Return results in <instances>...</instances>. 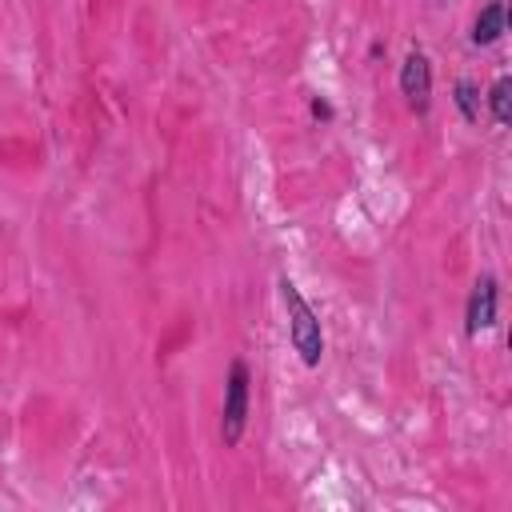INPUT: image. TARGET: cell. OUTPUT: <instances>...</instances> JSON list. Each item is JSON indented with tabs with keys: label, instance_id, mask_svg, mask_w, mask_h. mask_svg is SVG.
Segmentation results:
<instances>
[{
	"label": "cell",
	"instance_id": "obj_2",
	"mask_svg": "<svg viewBox=\"0 0 512 512\" xmlns=\"http://www.w3.org/2000/svg\"><path fill=\"white\" fill-rule=\"evenodd\" d=\"M244 420H248V364L236 360L228 368V384H224V416H220V436L224 444H240L244 436Z\"/></svg>",
	"mask_w": 512,
	"mask_h": 512
},
{
	"label": "cell",
	"instance_id": "obj_5",
	"mask_svg": "<svg viewBox=\"0 0 512 512\" xmlns=\"http://www.w3.org/2000/svg\"><path fill=\"white\" fill-rule=\"evenodd\" d=\"M504 24H508V12L500 0H492L488 8H480L476 24H472V44H496L504 36Z\"/></svg>",
	"mask_w": 512,
	"mask_h": 512
},
{
	"label": "cell",
	"instance_id": "obj_7",
	"mask_svg": "<svg viewBox=\"0 0 512 512\" xmlns=\"http://www.w3.org/2000/svg\"><path fill=\"white\" fill-rule=\"evenodd\" d=\"M456 108H460V116H464L468 124L480 120V92H476L472 80H456Z\"/></svg>",
	"mask_w": 512,
	"mask_h": 512
},
{
	"label": "cell",
	"instance_id": "obj_3",
	"mask_svg": "<svg viewBox=\"0 0 512 512\" xmlns=\"http://www.w3.org/2000/svg\"><path fill=\"white\" fill-rule=\"evenodd\" d=\"M400 92H404L412 112H428V104H432V64L420 48H412L400 64Z\"/></svg>",
	"mask_w": 512,
	"mask_h": 512
},
{
	"label": "cell",
	"instance_id": "obj_8",
	"mask_svg": "<svg viewBox=\"0 0 512 512\" xmlns=\"http://www.w3.org/2000/svg\"><path fill=\"white\" fill-rule=\"evenodd\" d=\"M312 116H320V120H328V116H332V108H328V104H324V100L316 96V100H312Z\"/></svg>",
	"mask_w": 512,
	"mask_h": 512
},
{
	"label": "cell",
	"instance_id": "obj_1",
	"mask_svg": "<svg viewBox=\"0 0 512 512\" xmlns=\"http://www.w3.org/2000/svg\"><path fill=\"white\" fill-rule=\"evenodd\" d=\"M280 300L288 308V336H292V348L300 352L304 368H316L320 356H324V328H320V316L312 312V304L300 296V288L280 276Z\"/></svg>",
	"mask_w": 512,
	"mask_h": 512
},
{
	"label": "cell",
	"instance_id": "obj_4",
	"mask_svg": "<svg viewBox=\"0 0 512 512\" xmlns=\"http://www.w3.org/2000/svg\"><path fill=\"white\" fill-rule=\"evenodd\" d=\"M496 324V280L492 276H480L472 284V296H468V312H464V328L468 336H480L484 328Z\"/></svg>",
	"mask_w": 512,
	"mask_h": 512
},
{
	"label": "cell",
	"instance_id": "obj_6",
	"mask_svg": "<svg viewBox=\"0 0 512 512\" xmlns=\"http://www.w3.org/2000/svg\"><path fill=\"white\" fill-rule=\"evenodd\" d=\"M488 108H492V120L496 124H512V80L500 76L488 92Z\"/></svg>",
	"mask_w": 512,
	"mask_h": 512
}]
</instances>
